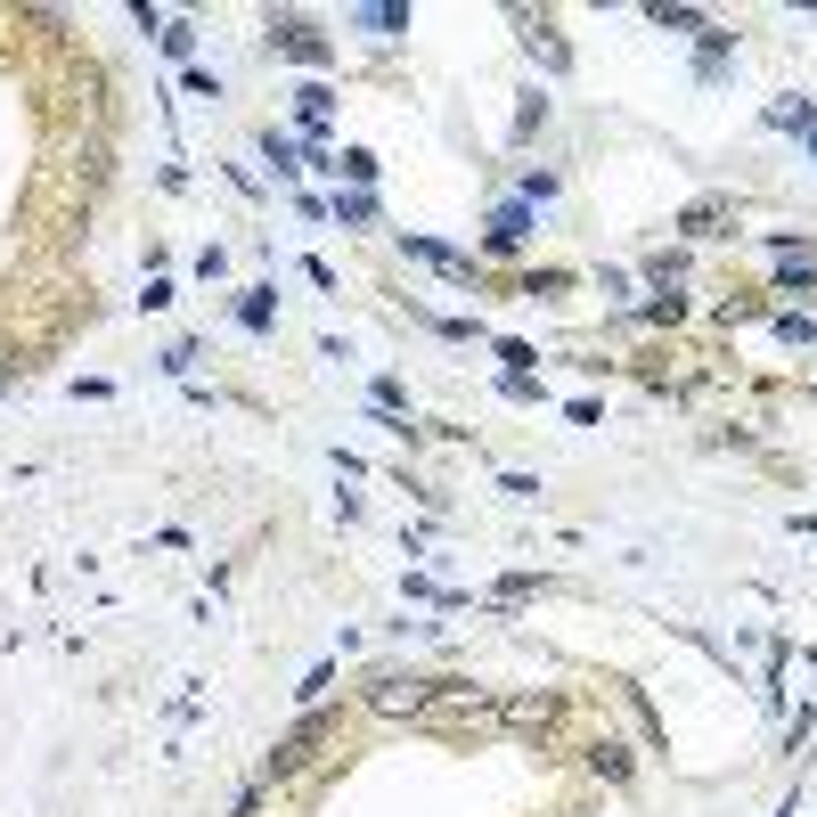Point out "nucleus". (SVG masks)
I'll return each instance as SVG.
<instances>
[{"instance_id": "obj_1", "label": "nucleus", "mask_w": 817, "mask_h": 817, "mask_svg": "<svg viewBox=\"0 0 817 817\" xmlns=\"http://www.w3.org/2000/svg\"><path fill=\"white\" fill-rule=\"evenodd\" d=\"M270 50H286L295 66H327V57H335V41L311 25V17H270Z\"/></svg>"}, {"instance_id": "obj_2", "label": "nucleus", "mask_w": 817, "mask_h": 817, "mask_svg": "<svg viewBox=\"0 0 817 817\" xmlns=\"http://www.w3.org/2000/svg\"><path fill=\"white\" fill-rule=\"evenodd\" d=\"M327 711H303V727H295V736H279V752H270V777H286V768H303L311 761V752H320L327 744Z\"/></svg>"}, {"instance_id": "obj_3", "label": "nucleus", "mask_w": 817, "mask_h": 817, "mask_svg": "<svg viewBox=\"0 0 817 817\" xmlns=\"http://www.w3.org/2000/svg\"><path fill=\"white\" fill-rule=\"evenodd\" d=\"M433 695H442V679H376V711H385V720H401V711H426Z\"/></svg>"}, {"instance_id": "obj_4", "label": "nucleus", "mask_w": 817, "mask_h": 817, "mask_svg": "<svg viewBox=\"0 0 817 817\" xmlns=\"http://www.w3.org/2000/svg\"><path fill=\"white\" fill-rule=\"evenodd\" d=\"M720 221H736V197H695V205L679 213L687 238H720Z\"/></svg>"}, {"instance_id": "obj_5", "label": "nucleus", "mask_w": 817, "mask_h": 817, "mask_svg": "<svg viewBox=\"0 0 817 817\" xmlns=\"http://www.w3.org/2000/svg\"><path fill=\"white\" fill-rule=\"evenodd\" d=\"M352 25L376 33V41H392V33L409 25V0H376V9H352Z\"/></svg>"}, {"instance_id": "obj_6", "label": "nucleus", "mask_w": 817, "mask_h": 817, "mask_svg": "<svg viewBox=\"0 0 817 817\" xmlns=\"http://www.w3.org/2000/svg\"><path fill=\"white\" fill-rule=\"evenodd\" d=\"M295 115L311 123V132H327V115H335V91H327V82H303V91H295Z\"/></svg>"}, {"instance_id": "obj_7", "label": "nucleus", "mask_w": 817, "mask_h": 817, "mask_svg": "<svg viewBox=\"0 0 817 817\" xmlns=\"http://www.w3.org/2000/svg\"><path fill=\"white\" fill-rule=\"evenodd\" d=\"M768 123H777V132H817V107H809V98H777Z\"/></svg>"}, {"instance_id": "obj_8", "label": "nucleus", "mask_w": 817, "mask_h": 817, "mask_svg": "<svg viewBox=\"0 0 817 817\" xmlns=\"http://www.w3.org/2000/svg\"><path fill=\"white\" fill-rule=\"evenodd\" d=\"M589 768H597V777H630V752H621V744H589Z\"/></svg>"}, {"instance_id": "obj_9", "label": "nucleus", "mask_w": 817, "mask_h": 817, "mask_svg": "<svg viewBox=\"0 0 817 817\" xmlns=\"http://www.w3.org/2000/svg\"><path fill=\"white\" fill-rule=\"evenodd\" d=\"M238 320L254 327V335L270 327V286H245V295H238Z\"/></svg>"}, {"instance_id": "obj_10", "label": "nucleus", "mask_w": 817, "mask_h": 817, "mask_svg": "<svg viewBox=\"0 0 817 817\" xmlns=\"http://www.w3.org/2000/svg\"><path fill=\"white\" fill-rule=\"evenodd\" d=\"M335 172H344V180H360V188H368V180H376V156H368V148H344V156H335Z\"/></svg>"}, {"instance_id": "obj_11", "label": "nucleus", "mask_w": 817, "mask_h": 817, "mask_svg": "<svg viewBox=\"0 0 817 817\" xmlns=\"http://www.w3.org/2000/svg\"><path fill=\"white\" fill-rule=\"evenodd\" d=\"M164 50L188 57V50H197V25H188V17H164Z\"/></svg>"}, {"instance_id": "obj_12", "label": "nucleus", "mask_w": 817, "mask_h": 817, "mask_svg": "<svg viewBox=\"0 0 817 817\" xmlns=\"http://www.w3.org/2000/svg\"><path fill=\"white\" fill-rule=\"evenodd\" d=\"M262 156L279 164V172H295V164H303V156H295V139H279V132H262Z\"/></svg>"}, {"instance_id": "obj_13", "label": "nucleus", "mask_w": 817, "mask_h": 817, "mask_svg": "<svg viewBox=\"0 0 817 817\" xmlns=\"http://www.w3.org/2000/svg\"><path fill=\"white\" fill-rule=\"evenodd\" d=\"M532 50H540V57H548V66H556V74H564V66H573V50H564V41H548V25H532Z\"/></svg>"}, {"instance_id": "obj_14", "label": "nucleus", "mask_w": 817, "mask_h": 817, "mask_svg": "<svg viewBox=\"0 0 817 817\" xmlns=\"http://www.w3.org/2000/svg\"><path fill=\"white\" fill-rule=\"evenodd\" d=\"M335 221H352V229L376 221V197H335Z\"/></svg>"}, {"instance_id": "obj_15", "label": "nucleus", "mask_w": 817, "mask_h": 817, "mask_svg": "<svg viewBox=\"0 0 817 817\" xmlns=\"http://www.w3.org/2000/svg\"><path fill=\"white\" fill-rule=\"evenodd\" d=\"M777 335H785V344H809V335H817V320H809V311H785V320H777Z\"/></svg>"}, {"instance_id": "obj_16", "label": "nucleus", "mask_w": 817, "mask_h": 817, "mask_svg": "<svg viewBox=\"0 0 817 817\" xmlns=\"http://www.w3.org/2000/svg\"><path fill=\"white\" fill-rule=\"evenodd\" d=\"M777 286H785V295H793V286H809V254H785L777 262Z\"/></svg>"}, {"instance_id": "obj_17", "label": "nucleus", "mask_w": 817, "mask_h": 817, "mask_svg": "<svg viewBox=\"0 0 817 817\" xmlns=\"http://www.w3.org/2000/svg\"><path fill=\"white\" fill-rule=\"evenodd\" d=\"M0 385H9V360H0Z\"/></svg>"}]
</instances>
